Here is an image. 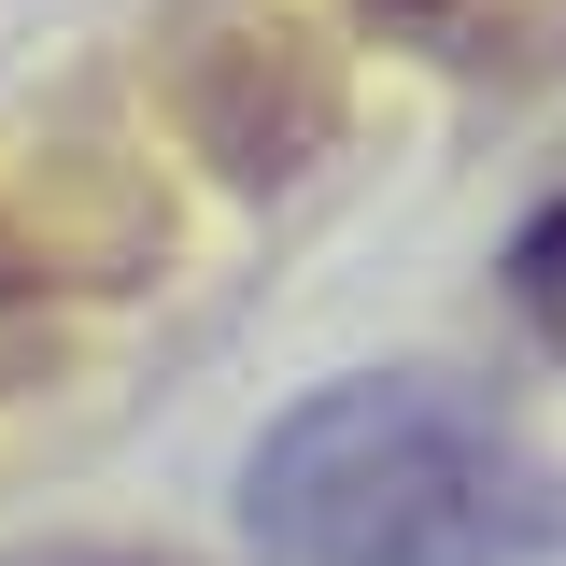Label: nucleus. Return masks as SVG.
I'll use <instances>...</instances> for the list:
<instances>
[{"label": "nucleus", "instance_id": "1", "mask_svg": "<svg viewBox=\"0 0 566 566\" xmlns=\"http://www.w3.org/2000/svg\"><path fill=\"white\" fill-rule=\"evenodd\" d=\"M241 524L270 566H553L566 468L524 453L453 382H326L255 439Z\"/></svg>", "mask_w": 566, "mask_h": 566}, {"label": "nucleus", "instance_id": "2", "mask_svg": "<svg viewBox=\"0 0 566 566\" xmlns=\"http://www.w3.org/2000/svg\"><path fill=\"white\" fill-rule=\"evenodd\" d=\"M510 297H524V312H538V326H566V199L538 212V227H524V241H510Z\"/></svg>", "mask_w": 566, "mask_h": 566}]
</instances>
